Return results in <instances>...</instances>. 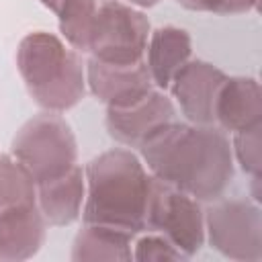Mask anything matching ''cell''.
<instances>
[{"label": "cell", "instance_id": "obj_11", "mask_svg": "<svg viewBox=\"0 0 262 262\" xmlns=\"http://www.w3.org/2000/svg\"><path fill=\"white\" fill-rule=\"evenodd\" d=\"M215 127L227 133H239L262 125V90L256 78L227 76L221 84L215 108Z\"/></svg>", "mask_w": 262, "mask_h": 262}, {"label": "cell", "instance_id": "obj_20", "mask_svg": "<svg viewBox=\"0 0 262 262\" xmlns=\"http://www.w3.org/2000/svg\"><path fill=\"white\" fill-rule=\"evenodd\" d=\"M186 10L211 14H242L258 8V0H176Z\"/></svg>", "mask_w": 262, "mask_h": 262}, {"label": "cell", "instance_id": "obj_4", "mask_svg": "<svg viewBox=\"0 0 262 262\" xmlns=\"http://www.w3.org/2000/svg\"><path fill=\"white\" fill-rule=\"evenodd\" d=\"M12 156L27 168L35 184L53 180L78 162V143L70 123L59 113H41L29 119L14 135Z\"/></svg>", "mask_w": 262, "mask_h": 262}, {"label": "cell", "instance_id": "obj_12", "mask_svg": "<svg viewBox=\"0 0 262 262\" xmlns=\"http://www.w3.org/2000/svg\"><path fill=\"white\" fill-rule=\"evenodd\" d=\"M190 55H192V39L188 31L174 25L158 27L156 31H151L147 39L143 63L147 68L154 88L166 92L178 70L190 59Z\"/></svg>", "mask_w": 262, "mask_h": 262}, {"label": "cell", "instance_id": "obj_5", "mask_svg": "<svg viewBox=\"0 0 262 262\" xmlns=\"http://www.w3.org/2000/svg\"><path fill=\"white\" fill-rule=\"evenodd\" d=\"M149 33L151 27L143 12L119 0H104L92 23L88 53L104 63H139L143 61Z\"/></svg>", "mask_w": 262, "mask_h": 262}, {"label": "cell", "instance_id": "obj_15", "mask_svg": "<svg viewBox=\"0 0 262 262\" xmlns=\"http://www.w3.org/2000/svg\"><path fill=\"white\" fill-rule=\"evenodd\" d=\"M133 239L135 233L98 225V223H84V227L76 233L72 246V260L74 262H96V260H133Z\"/></svg>", "mask_w": 262, "mask_h": 262}, {"label": "cell", "instance_id": "obj_16", "mask_svg": "<svg viewBox=\"0 0 262 262\" xmlns=\"http://www.w3.org/2000/svg\"><path fill=\"white\" fill-rule=\"evenodd\" d=\"M100 2L102 0H41V4L57 16L66 43L78 53H88L90 31Z\"/></svg>", "mask_w": 262, "mask_h": 262}, {"label": "cell", "instance_id": "obj_14", "mask_svg": "<svg viewBox=\"0 0 262 262\" xmlns=\"http://www.w3.org/2000/svg\"><path fill=\"white\" fill-rule=\"evenodd\" d=\"M86 199L84 170L76 164L66 174L37 184V207L47 225H72L82 215Z\"/></svg>", "mask_w": 262, "mask_h": 262}, {"label": "cell", "instance_id": "obj_7", "mask_svg": "<svg viewBox=\"0 0 262 262\" xmlns=\"http://www.w3.org/2000/svg\"><path fill=\"white\" fill-rule=\"evenodd\" d=\"M145 231L162 233L184 258L199 254L205 246V211L201 201L154 178Z\"/></svg>", "mask_w": 262, "mask_h": 262}, {"label": "cell", "instance_id": "obj_19", "mask_svg": "<svg viewBox=\"0 0 262 262\" xmlns=\"http://www.w3.org/2000/svg\"><path fill=\"white\" fill-rule=\"evenodd\" d=\"M184 256L174 248L170 239L156 231H141L133 239V260L160 262V260H182Z\"/></svg>", "mask_w": 262, "mask_h": 262}, {"label": "cell", "instance_id": "obj_17", "mask_svg": "<svg viewBox=\"0 0 262 262\" xmlns=\"http://www.w3.org/2000/svg\"><path fill=\"white\" fill-rule=\"evenodd\" d=\"M16 205H37V184L14 156L0 154V209Z\"/></svg>", "mask_w": 262, "mask_h": 262}, {"label": "cell", "instance_id": "obj_10", "mask_svg": "<svg viewBox=\"0 0 262 262\" xmlns=\"http://www.w3.org/2000/svg\"><path fill=\"white\" fill-rule=\"evenodd\" d=\"M86 88L106 106H129L154 90L143 61L115 66L92 59L86 63Z\"/></svg>", "mask_w": 262, "mask_h": 262}, {"label": "cell", "instance_id": "obj_1", "mask_svg": "<svg viewBox=\"0 0 262 262\" xmlns=\"http://www.w3.org/2000/svg\"><path fill=\"white\" fill-rule=\"evenodd\" d=\"M149 174L201 203H213L229 188L235 162L231 143L215 125L168 123L141 147Z\"/></svg>", "mask_w": 262, "mask_h": 262}, {"label": "cell", "instance_id": "obj_18", "mask_svg": "<svg viewBox=\"0 0 262 262\" xmlns=\"http://www.w3.org/2000/svg\"><path fill=\"white\" fill-rule=\"evenodd\" d=\"M260 127L248 129V131H239L233 133V141H231V154H233V162L239 164L244 174L250 176H260Z\"/></svg>", "mask_w": 262, "mask_h": 262}, {"label": "cell", "instance_id": "obj_2", "mask_svg": "<svg viewBox=\"0 0 262 262\" xmlns=\"http://www.w3.org/2000/svg\"><path fill=\"white\" fill-rule=\"evenodd\" d=\"M84 178V223L111 225L135 235L145 231L154 176L139 156L125 147L102 151L86 164Z\"/></svg>", "mask_w": 262, "mask_h": 262}, {"label": "cell", "instance_id": "obj_9", "mask_svg": "<svg viewBox=\"0 0 262 262\" xmlns=\"http://www.w3.org/2000/svg\"><path fill=\"white\" fill-rule=\"evenodd\" d=\"M227 74L203 59H188L170 82L172 98L188 123L215 125V98Z\"/></svg>", "mask_w": 262, "mask_h": 262}, {"label": "cell", "instance_id": "obj_8", "mask_svg": "<svg viewBox=\"0 0 262 262\" xmlns=\"http://www.w3.org/2000/svg\"><path fill=\"white\" fill-rule=\"evenodd\" d=\"M174 102L158 88L129 106H106V131L125 147H141L149 137L174 121Z\"/></svg>", "mask_w": 262, "mask_h": 262}, {"label": "cell", "instance_id": "obj_13", "mask_svg": "<svg viewBox=\"0 0 262 262\" xmlns=\"http://www.w3.org/2000/svg\"><path fill=\"white\" fill-rule=\"evenodd\" d=\"M45 227L37 205L0 209V260L33 258L45 242Z\"/></svg>", "mask_w": 262, "mask_h": 262}, {"label": "cell", "instance_id": "obj_21", "mask_svg": "<svg viewBox=\"0 0 262 262\" xmlns=\"http://www.w3.org/2000/svg\"><path fill=\"white\" fill-rule=\"evenodd\" d=\"M119 2H125V4L133 6V8H149V6H156L162 0H119Z\"/></svg>", "mask_w": 262, "mask_h": 262}, {"label": "cell", "instance_id": "obj_6", "mask_svg": "<svg viewBox=\"0 0 262 262\" xmlns=\"http://www.w3.org/2000/svg\"><path fill=\"white\" fill-rule=\"evenodd\" d=\"M205 239L237 262L262 260V211L258 201L217 199L205 211Z\"/></svg>", "mask_w": 262, "mask_h": 262}, {"label": "cell", "instance_id": "obj_3", "mask_svg": "<svg viewBox=\"0 0 262 262\" xmlns=\"http://www.w3.org/2000/svg\"><path fill=\"white\" fill-rule=\"evenodd\" d=\"M16 70L43 111L66 113L86 94V66L80 53L53 33L25 35L16 47Z\"/></svg>", "mask_w": 262, "mask_h": 262}]
</instances>
